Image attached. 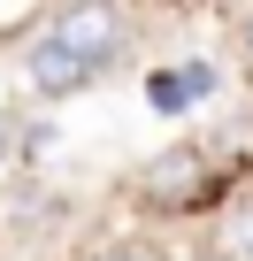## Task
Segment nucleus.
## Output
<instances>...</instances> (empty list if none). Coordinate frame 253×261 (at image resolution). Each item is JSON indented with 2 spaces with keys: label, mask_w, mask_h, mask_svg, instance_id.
Listing matches in <instances>:
<instances>
[{
  "label": "nucleus",
  "mask_w": 253,
  "mask_h": 261,
  "mask_svg": "<svg viewBox=\"0 0 253 261\" xmlns=\"http://www.w3.org/2000/svg\"><path fill=\"white\" fill-rule=\"evenodd\" d=\"M230 185H222V162L207 154V146H192V139H177V146H161L154 162H138L131 169V200L146 207V215H200V207H215Z\"/></svg>",
  "instance_id": "obj_1"
},
{
  "label": "nucleus",
  "mask_w": 253,
  "mask_h": 261,
  "mask_svg": "<svg viewBox=\"0 0 253 261\" xmlns=\"http://www.w3.org/2000/svg\"><path fill=\"white\" fill-rule=\"evenodd\" d=\"M62 46H77L100 77L123 62V54H131V8H123V0H62V8H54V23H46Z\"/></svg>",
  "instance_id": "obj_2"
},
{
  "label": "nucleus",
  "mask_w": 253,
  "mask_h": 261,
  "mask_svg": "<svg viewBox=\"0 0 253 261\" xmlns=\"http://www.w3.org/2000/svg\"><path fill=\"white\" fill-rule=\"evenodd\" d=\"M23 85H31V100H77V92L100 85V69H92L77 46H62L54 31H39V39L23 46Z\"/></svg>",
  "instance_id": "obj_3"
},
{
  "label": "nucleus",
  "mask_w": 253,
  "mask_h": 261,
  "mask_svg": "<svg viewBox=\"0 0 253 261\" xmlns=\"http://www.w3.org/2000/svg\"><path fill=\"white\" fill-rule=\"evenodd\" d=\"M222 253H230V261H253V192L230 200V215H222Z\"/></svg>",
  "instance_id": "obj_4"
},
{
  "label": "nucleus",
  "mask_w": 253,
  "mask_h": 261,
  "mask_svg": "<svg viewBox=\"0 0 253 261\" xmlns=\"http://www.w3.org/2000/svg\"><path fill=\"white\" fill-rule=\"evenodd\" d=\"M16 154H23V123H16V115H0V169H8Z\"/></svg>",
  "instance_id": "obj_5"
},
{
  "label": "nucleus",
  "mask_w": 253,
  "mask_h": 261,
  "mask_svg": "<svg viewBox=\"0 0 253 261\" xmlns=\"http://www.w3.org/2000/svg\"><path fill=\"white\" fill-rule=\"evenodd\" d=\"M92 261H154V253H146V246H131V238H115V246H100Z\"/></svg>",
  "instance_id": "obj_6"
},
{
  "label": "nucleus",
  "mask_w": 253,
  "mask_h": 261,
  "mask_svg": "<svg viewBox=\"0 0 253 261\" xmlns=\"http://www.w3.org/2000/svg\"><path fill=\"white\" fill-rule=\"evenodd\" d=\"M238 39H245V62H253V8H245V31H238Z\"/></svg>",
  "instance_id": "obj_7"
}]
</instances>
